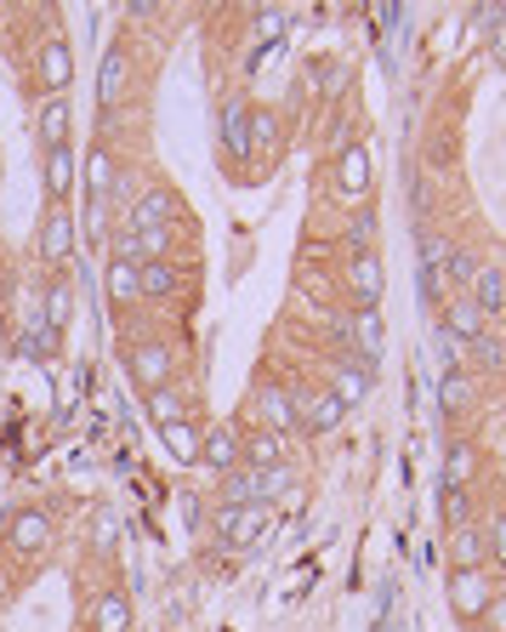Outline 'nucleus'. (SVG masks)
I'll return each mask as SVG.
<instances>
[{
  "label": "nucleus",
  "mask_w": 506,
  "mask_h": 632,
  "mask_svg": "<svg viewBox=\"0 0 506 632\" xmlns=\"http://www.w3.org/2000/svg\"><path fill=\"white\" fill-rule=\"evenodd\" d=\"M0 547H7L18 564H40L46 553L58 547V524L46 507H12L7 513V530H0Z\"/></svg>",
  "instance_id": "1"
},
{
  "label": "nucleus",
  "mask_w": 506,
  "mask_h": 632,
  "mask_svg": "<svg viewBox=\"0 0 506 632\" xmlns=\"http://www.w3.org/2000/svg\"><path fill=\"white\" fill-rule=\"evenodd\" d=\"M444 587H449V610L462 615L467 626H478V621H484V610H489V599L500 593L489 570H449Z\"/></svg>",
  "instance_id": "2"
},
{
  "label": "nucleus",
  "mask_w": 506,
  "mask_h": 632,
  "mask_svg": "<svg viewBox=\"0 0 506 632\" xmlns=\"http://www.w3.org/2000/svg\"><path fill=\"white\" fill-rule=\"evenodd\" d=\"M126 371L137 376L142 394H155V387H171L177 359H171L166 343H155V336H137V343H126Z\"/></svg>",
  "instance_id": "3"
},
{
  "label": "nucleus",
  "mask_w": 506,
  "mask_h": 632,
  "mask_svg": "<svg viewBox=\"0 0 506 632\" xmlns=\"http://www.w3.org/2000/svg\"><path fill=\"white\" fill-rule=\"evenodd\" d=\"M34 80L46 97H69V80H75V52H69V40L52 29V34H40V58H34Z\"/></svg>",
  "instance_id": "4"
},
{
  "label": "nucleus",
  "mask_w": 506,
  "mask_h": 632,
  "mask_svg": "<svg viewBox=\"0 0 506 632\" xmlns=\"http://www.w3.org/2000/svg\"><path fill=\"white\" fill-rule=\"evenodd\" d=\"M250 416H257V427L268 433H285L290 440V427H296V394L279 382H257V394H250Z\"/></svg>",
  "instance_id": "5"
},
{
  "label": "nucleus",
  "mask_w": 506,
  "mask_h": 632,
  "mask_svg": "<svg viewBox=\"0 0 506 632\" xmlns=\"http://www.w3.org/2000/svg\"><path fill=\"white\" fill-rule=\"evenodd\" d=\"M347 290H353V308H381L387 268H381L376 251H353V257H347Z\"/></svg>",
  "instance_id": "6"
},
{
  "label": "nucleus",
  "mask_w": 506,
  "mask_h": 632,
  "mask_svg": "<svg viewBox=\"0 0 506 632\" xmlns=\"http://www.w3.org/2000/svg\"><path fill=\"white\" fill-rule=\"evenodd\" d=\"M370 194V149L365 142H347V149L336 155V200L359 206Z\"/></svg>",
  "instance_id": "7"
},
{
  "label": "nucleus",
  "mask_w": 506,
  "mask_h": 632,
  "mask_svg": "<svg viewBox=\"0 0 506 632\" xmlns=\"http://www.w3.org/2000/svg\"><path fill=\"white\" fill-rule=\"evenodd\" d=\"M80 626L86 632H131V599L103 587V593H91L86 610H80Z\"/></svg>",
  "instance_id": "8"
},
{
  "label": "nucleus",
  "mask_w": 506,
  "mask_h": 632,
  "mask_svg": "<svg viewBox=\"0 0 506 632\" xmlns=\"http://www.w3.org/2000/svg\"><path fill=\"white\" fill-rule=\"evenodd\" d=\"M347 348H353V359H365V365L381 359V348H387L381 308H353V314H347Z\"/></svg>",
  "instance_id": "9"
},
{
  "label": "nucleus",
  "mask_w": 506,
  "mask_h": 632,
  "mask_svg": "<svg viewBox=\"0 0 506 632\" xmlns=\"http://www.w3.org/2000/svg\"><path fill=\"white\" fill-rule=\"evenodd\" d=\"M199 462H206L217 478L222 473H234L239 462H245V440H239V427H228V422H217L206 440H199Z\"/></svg>",
  "instance_id": "10"
},
{
  "label": "nucleus",
  "mask_w": 506,
  "mask_h": 632,
  "mask_svg": "<svg viewBox=\"0 0 506 632\" xmlns=\"http://www.w3.org/2000/svg\"><path fill=\"white\" fill-rule=\"evenodd\" d=\"M347 405L330 394V387H314V394H296V427H308V433H330L341 427Z\"/></svg>",
  "instance_id": "11"
},
{
  "label": "nucleus",
  "mask_w": 506,
  "mask_h": 632,
  "mask_svg": "<svg viewBox=\"0 0 506 632\" xmlns=\"http://www.w3.org/2000/svg\"><path fill=\"white\" fill-rule=\"evenodd\" d=\"M262 507H234V502H222L217 507V519H211V530L228 542V547H245V542H257L262 536Z\"/></svg>",
  "instance_id": "12"
},
{
  "label": "nucleus",
  "mask_w": 506,
  "mask_h": 632,
  "mask_svg": "<svg viewBox=\"0 0 506 632\" xmlns=\"http://www.w3.org/2000/svg\"><path fill=\"white\" fill-rule=\"evenodd\" d=\"M126 91H131V52L115 46V52L103 58V69H97V103H103V115L126 103Z\"/></svg>",
  "instance_id": "13"
},
{
  "label": "nucleus",
  "mask_w": 506,
  "mask_h": 632,
  "mask_svg": "<svg viewBox=\"0 0 506 632\" xmlns=\"http://www.w3.org/2000/svg\"><path fill=\"white\" fill-rule=\"evenodd\" d=\"M69 251H75V211L52 206L40 217V257L46 263H69Z\"/></svg>",
  "instance_id": "14"
},
{
  "label": "nucleus",
  "mask_w": 506,
  "mask_h": 632,
  "mask_svg": "<svg viewBox=\"0 0 506 632\" xmlns=\"http://www.w3.org/2000/svg\"><path fill=\"white\" fill-rule=\"evenodd\" d=\"M171 217H182V206H177V194L155 182V188H142V200L131 206L126 228H171Z\"/></svg>",
  "instance_id": "15"
},
{
  "label": "nucleus",
  "mask_w": 506,
  "mask_h": 632,
  "mask_svg": "<svg viewBox=\"0 0 506 632\" xmlns=\"http://www.w3.org/2000/svg\"><path fill=\"white\" fill-rule=\"evenodd\" d=\"M40 319H46V330H69V319H75V279L69 274H52L46 279V290H40Z\"/></svg>",
  "instance_id": "16"
},
{
  "label": "nucleus",
  "mask_w": 506,
  "mask_h": 632,
  "mask_svg": "<svg viewBox=\"0 0 506 632\" xmlns=\"http://www.w3.org/2000/svg\"><path fill=\"white\" fill-rule=\"evenodd\" d=\"M330 394L353 411L365 394H370V365L365 359H353V354H341V359H330Z\"/></svg>",
  "instance_id": "17"
},
{
  "label": "nucleus",
  "mask_w": 506,
  "mask_h": 632,
  "mask_svg": "<svg viewBox=\"0 0 506 632\" xmlns=\"http://www.w3.org/2000/svg\"><path fill=\"white\" fill-rule=\"evenodd\" d=\"M484 330H489V319H484V308H478L473 297H455V303H444V336H455L462 348H473Z\"/></svg>",
  "instance_id": "18"
},
{
  "label": "nucleus",
  "mask_w": 506,
  "mask_h": 632,
  "mask_svg": "<svg viewBox=\"0 0 506 632\" xmlns=\"http://www.w3.org/2000/svg\"><path fill=\"white\" fill-rule=\"evenodd\" d=\"M222 155L234 166L250 160V109H245V97H228L222 103Z\"/></svg>",
  "instance_id": "19"
},
{
  "label": "nucleus",
  "mask_w": 506,
  "mask_h": 632,
  "mask_svg": "<svg viewBox=\"0 0 506 632\" xmlns=\"http://www.w3.org/2000/svg\"><path fill=\"white\" fill-rule=\"evenodd\" d=\"M449 570H489L484 524H462V530H449Z\"/></svg>",
  "instance_id": "20"
},
{
  "label": "nucleus",
  "mask_w": 506,
  "mask_h": 632,
  "mask_svg": "<svg viewBox=\"0 0 506 632\" xmlns=\"http://www.w3.org/2000/svg\"><path fill=\"white\" fill-rule=\"evenodd\" d=\"M467 297L484 308V319H506V268H500V263H484Z\"/></svg>",
  "instance_id": "21"
},
{
  "label": "nucleus",
  "mask_w": 506,
  "mask_h": 632,
  "mask_svg": "<svg viewBox=\"0 0 506 632\" xmlns=\"http://www.w3.org/2000/svg\"><path fill=\"white\" fill-rule=\"evenodd\" d=\"M137 279H142V303L182 297V268L177 263H137Z\"/></svg>",
  "instance_id": "22"
},
{
  "label": "nucleus",
  "mask_w": 506,
  "mask_h": 632,
  "mask_svg": "<svg viewBox=\"0 0 506 632\" xmlns=\"http://www.w3.org/2000/svg\"><path fill=\"white\" fill-rule=\"evenodd\" d=\"M120 182V166L109 155V142H91V155H86V200H109Z\"/></svg>",
  "instance_id": "23"
},
{
  "label": "nucleus",
  "mask_w": 506,
  "mask_h": 632,
  "mask_svg": "<svg viewBox=\"0 0 506 632\" xmlns=\"http://www.w3.org/2000/svg\"><path fill=\"white\" fill-rule=\"evenodd\" d=\"M34 126H40V149H63L69 142V97H40Z\"/></svg>",
  "instance_id": "24"
},
{
  "label": "nucleus",
  "mask_w": 506,
  "mask_h": 632,
  "mask_svg": "<svg viewBox=\"0 0 506 632\" xmlns=\"http://www.w3.org/2000/svg\"><path fill=\"white\" fill-rule=\"evenodd\" d=\"M473 478H478V451H473V440H449V451H444V491H467Z\"/></svg>",
  "instance_id": "25"
},
{
  "label": "nucleus",
  "mask_w": 506,
  "mask_h": 632,
  "mask_svg": "<svg viewBox=\"0 0 506 632\" xmlns=\"http://www.w3.org/2000/svg\"><path fill=\"white\" fill-rule=\"evenodd\" d=\"M438 405H444V416H467V411L478 405V382H473L467 371H444V382H438Z\"/></svg>",
  "instance_id": "26"
},
{
  "label": "nucleus",
  "mask_w": 506,
  "mask_h": 632,
  "mask_svg": "<svg viewBox=\"0 0 506 632\" xmlns=\"http://www.w3.org/2000/svg\"><path fill=\"white\" fill-rule=\"evenodd\" d=\"M285 451H290V440H285V433H268V427H257V433L245 440V467L268 473V467H279V462H285Z\"/></svg>",
  "instance_id": "27"
},
{
  "label": "nucleus",
  "mask_w": 506,
  "mask_h": 632,
  "mask_svg": "<svg viewBox=\"0 0 506 632\" xmlns=\"http://www.w3.org/2000/svg\"><path fill=\"white\" fill-rule=\"evenodd\" d=\"M222 502H234V507H262V473L257 467H234V473H222Z\"/></svg>",
  "instance_id": "28"
},
{
  "label": "nucleus",
  "mask_w": 506,
  "mask_h": 632,
  "mask_svg": "<svg viewBox=\"0 0 506 632\" xmlns=\"http://www.w3.org/2000/svg\"><path fill=\"white\" fill-rule=\"evenodd\" d=\"M160 433V445L171 451V462H199V440H206V433H199L194 422H166V427H155Z\"/></svg>",
  "instance_id": "29"
},
{
  "label": "nucleus",
  "mask_w": 506,
  "mask_h": 632,
  "mask_svg": "<svg viewBox=\"0 0 506 632\" xmlns=\"http://www.w3.org/2000/svg\"><path fill=\"white\" fill-rule=\"evenodd\" d=\"M109 303H115V308H137V303H142L137 263H120V257H109Z\"/></svg>",
  "instance_id": "30"
},
{
  "label": "nucleus",
  "mask_w": 506,
  "mask_h": 632,
  "mask_svg": "<svg viewBox=\"0 0 506 632\" xmlns=\"http://www.w3.org/2000/svg\"><path fill=\"white\" fill-rule=\"evenodd\" d=\"M69 182H75V155H69V142H63V149H46V194H52V206H63Z\"/></svg>",
  "instance_id": "31"
},
{
  "label": "nucleus",
  "mask_w": 506,
  "mask_h": 632,
  "mask_svg": "<svg viewBox=\"0 0 506 632\" xmlns=\"http://www.w3.org/2000/svg\"><path fill=\"white\" fill-rule=\"evenodd\" d=\"M142 405H148V422H155V427L188 422V399L177 394V387H155V394H142Z\"/></svg>",
  "instance_id": "32"
},
{
  "label": "nucleus",
  "mask_w": 506,
  "mask_h": 632,
  "mask_svg": "<svg viewBox=\"0 0 506 632\" xmlns=\"http://www.w3.org/2000/svg\"><path fill=\"white\" fill-rule=\"evenodd\" d=\"M279 142H285V126H279V115H268V109H250V155H279Z\"/></svg>",
  "instance_id": "33"
},
{
  "label": "nucleus",
  "mask_w": 506,
  "mask_h": 632,
  "mask_svg": "<svg viewBox=\"0 0 506 632\" xmlns=\"http://www.w3.org/2000/svg\"><path fill=\"white\" fill-rule=\"evenodd\" d=\"M296 496H301V478L290 473V462L262 473V502H296Z\"/></svg>",
  "instance_id": "34"
},
{
  "label": "nucleus",
  "mask_w": 506,
  "mask_h": 632,
  "mask_svg": "<svg viewBox=\"0 0 506 632\" xmlns=\"http://www.w3.org/2000/svg\"><path fill=\"white\" fill-rule=\"evenodd\" d=\"M478 268H484V263H478L473 251H462V246H449V263H444V279H449V285H462V290H473Z\"/></svg>",
  "instance_id": "35"
},
{
  "label": "nucleus",
  "mask_w": 506,
  "mask_h": 632,
  "mask_svg": "<svg viewBox=\"0 0 506 632\" xmlns=\"http://www.w3.org/2000/svg\"><path fill=\"white\" fill-rule=\"evenodd\" d=\"M484 547H489V564L506 575V513H495V519L484 524Z\"/></svg>",
  "instance_id": "36"
},
{
  "label": "nucleus",
  "mask_w": 506,
  "mask_h": 632,
  "mask_svg": "<svg viewBox=\"0 0 506 632\" xmlns=\"http://www.w3.org/2000/svg\"><path fill=\"white\" fill-rule=\"evenodd\" d=\"M370 239H376V217L370 211H353L347 217V251H370Z\"/></svg>",
  "instance_id": "37"
},
{
  "label": "nucleus",
  "mask_w": 506,
  "mask_h": 632,
  "mask_svg": "<svg viewBox=\"0 0 506 632\" xmlns=\"http://www.w3.org/2000/svg\"><path fill=\"white\" fill-rule=\"evenodd\" d=\"M444 524H449V530L473 524V496H467V491H444Z\"/></svg>",
  "instance_id": "38"
},
{
  "label": "nucleus",
  "mask_w": 506,
  "mask_h": 632,
  "mask_svg": "<svg viewBox=\"0 0 506 632\" xmlns=\"http://www.w3.org/2000/svg\"><path fill=\"white\" fill-rule=\"evenodd\" d=\"M285 12H257V23H250V46H268V40H279L285 34Z\"/></svg>",
  "instance_id": "39"
},
{
  "label": "nucleus",
  "mask_w": 506,
  "mask_h": 632,
  "mask_svg": "<svg viewBox=\"0 0 506 632\" xmlns=\"http://www.w3.org/2000/svg\"><path fill=\"white\" fill-rule=\"evenodd\" d=\"M473 354H478V365H489V371H506V343L495 330H484L478 343H473Z\"/></svg>",
  "instance_id": "40"
},
{
  "label": "nucleus",
  "mask_w": 506,
  "mask_h": 632,
  "mask_svg": "<svg viewBox=\"0 0 506 632\" xmlns=\"http://www.w3.org/2000/svg\"><path fill=\"white\" fill-rule=\"evenodd\" d=\"M449 263V246H444V234L421 228V268H444Z\"/></svg>",
  "instance_id": "41"
},
{
  "label": "nucleus",
  "mask_w": 506,
  "mask_h": 632,
  "mask_svg": "<svg viewBox=\"0 0 506 632\" xmlns=\"http://www.w3.org/2000/svg\"><path fill=\"white\" fill-rule=\"evenodd\" d=\"M80 223H86L91 239H103V234H109V200H86V217H80Z\"/></svg>",
  "instance_id": "42"
},
{
  "label": "nucleus",
  "mask_w": 506,
  "mask_h": 632,
  "mask_svg": "<svg viewBox=\"0 0 506 632\" xmlns=\"http://www.w3.org/2000/svg\"><path fill=\"white\" fill-rule=\"evenodd\" d=\"M296 285H301V297H314V303H330V297H336V290H330V279H325V274H314V268L301 274Z\"/></svg>",
  "instance_id": "43"
},
{
  "label": "nucleus",
  "mask_w": 506,
  "mask_h": 632,
  "mask_svg": "<svg viewBox=\"0 0 506 632\" xmlns=\"http://www.w3.org/2000/svg\"><path fill=\"white\" fill-rule=\"evenodd\" d=\"M478 632H506V587L489 599V610H484V621H478Z\"/></svg>",
  "instance_id": "44"
},
{
  "label": "nucleus",
  "mask_w": 506,
  "mask_h": 632,
  "mask_svg": "<svg viewBox=\"0 0 506 632\" xmlns=\"http://www.w3.org/2000/svg\"><path fill=\"white\" fill-rule=\"evenodd\" d=\"M489 46H495V58L506 63V12L495 18V29H489Z\"/></svg>",
  "instance_id": "45"
},
{
  "label": "nucleus",
  "mask_w": 506,
  "mask_h": 632,
  "mask_svg": "<svg viewBox=\"0 0 506 632\" xmlns=\"http://www.w3.org/2000/svg\"><path fill=\"white\" fill-rule=\"evenodd\" d=\"M12 593V570H7V559H0V599Z\"/></svg>",
  "instance_id": "46"
}]
</instances>
